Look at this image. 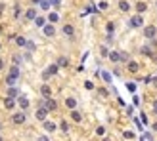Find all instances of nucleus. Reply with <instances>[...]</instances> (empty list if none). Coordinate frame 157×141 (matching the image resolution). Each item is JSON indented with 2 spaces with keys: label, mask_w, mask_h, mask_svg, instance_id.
<instances>
[{
  "label": "nucleus",
  "mask_w": 157,
  "mask_h": 141,
  "mask_svg": "<svg viewBox=\"0 0 157 141\" xmlns=\"http://www.w3.org/2000/svg\"><path fill=\"white\" fill-rule=\"evenodd\" d=\"M128 27H130V29H140V27H144V17H142L140 13L132 15V17L128 19Z\"/></svg>",
  "instance_id": "nucleus-3"
},
{
  "label": "nucleus",
  "mask_w": 157,
  "mask_h": 141,
  "mask_svg": "<svg viewBox=\"0 0 157 141\" xmlns=\"http://www.w3.org/2000/svg\"><path fill=\"white\" fill-rule=\"evenodd\" d=\"M146 139H147V141H153V136H151V134H146Z\"/></svg>",
  "instance_id": "nucleus-48"
},
{
  "label": "nucleus",
  "mask_w": 157,
  "mask_h": 141,
  "mask_svg": "<svg viewBox=\"0 0 157 141\" xmlns=\"http://www.w3.org/2000/svg\"><path fill=\"white\" fill-rule=\"evenodd\" d=\"M69 116H71V120H73V122H77V124H78V122H82V114L78 113L77 109H75V111H71V113H69Z\"/></svg>",
  "instance_id": "nucleus-22"
},
{
  "label": "nucleus",
  "mask_w": 157,
  "mask_h": 141,
  "mask_svg": "<svg viewBox=\"0 0 157 141\" xmlns=\"http://www.w3.org/2000/svg\"><path fill=\"white\" fill-rule=\"evenodd\" d=\"M42 128H44L46 132H56L59 126H58L56 122H52V120H44V122H42Z\"/></svg>",
  "instance_id": "nucleus-16"
},
{
  "label": "nucleus",
  "mask_w": 157,
  "mask_h": 141,
  "mask_svg": "<svg viewBox=\"0 0 157 141\" xmlns=\"http://www.w3.org/2000/svg\"><path fill=\"white\" fill-rule=\"evenodd\" d=\"M2 69H4V59L0 57V70H2Z\"/></svg>",
  "instance_id": "nucleus-50"
},
{
  "label": "nucleus",
  "mask_w": 157,
  "mask_h": 141,
  "mask_svg": "<svg viewBox=\"0 0 157 141\" xmlns=\"http://www.w3.org/2000/svg\"><path fill=\"white\" fill-rule=\"evenodd\" d=\"M134 8H136V13H140V15L147 12V4H146V2H136Z\"/></svg>",
  "instance_id": "nucleus-23"
},
{
  "label": "nucleus",
  "mask_w": 157,
  "mask_h": 141,
  "mask_svg": "<svg viewBox=\"0 0 157 141\" xmlns=\"http://www.w3.org/2000/svg\"><path fill=\"white\" fill-rule=\"evenodd\" d=\"M98 93H100V96H104V97H107V96H109V92H107L105 88H98Z\"/></svg>",
  "instance_id": "nucleus-41"
},
{
  "label": "nucleus",
  "mask_w": 157,
  "mask_h": 141,
  "mask_svg": "<svg viewBox=\"0 0 157 141\" xmlns=\"http://www.w3.org/2000/svg\"><path fill=\"white\" fill-rule=\"evenodd\" d=\"M23 61H25V59H23V56H19V53H13V56H12V65H17L19 67Z\"/></svg>",
  "instance_id": "nucleus-24"
},
{
  "label": "nucleus",
  "mask_w": 157,
  "mask_h": 141,
  "mask_svg": "<svg viewBox=\"0 0 157 141\" xmlns=\"http://www.w3.org/2000/svg\"><path fill=\"white\" fill-rule=\"evenodd\" d=\"M38 141H50L48 136H38Z\"/></svg>",
  "instance_id": "nucleus-47"
},
{
  "label": "nucleus",
  "mask_w": 157,
  "mask_h": 141,
  "mask_svg": "<svg viewBox=\"0 0 157 141\" xmlns=\"http://www.w3.org/2000/svg\"><path fill=\"white\" fill-rule=\"evenodd\" d=\"M56 63L59 65V69H61V67L65 69V67H69V59H67L65 56H59V57H58V61H56Z\"/></svg>",
  "instance_id": "nucleus-25"
},
{
  "label": "nucleus",
  "mask_w": 157,
  "mask_h": 141,
  "mask_svg": "<svg viewBox=\"0 0 157 141\" xmlns=\"http://www.w3.org/2000/svg\"><path fill=\"white\" fill-rule=\"evenodd\" d=\"M48 113H50V111H48L46 107H38V109H36V113H35V116H36V120H38V122H44L46 118H48Z\"/></svg>",
  "instance_id": "nucleus-7"
},
{
  "label": "nucleus",
  "mask_w": 157,
  "mask_h": 141,
  "mask_svg": "<svg viewBox=\"0 0 157 141\" xmlns=\"http://www.w3.org/2000/svg\"><path fill=\"white\" fill-rule=\"evenodd\" d=\"M96 134H98L100 137H104V136H105V128H104V126H98V128H96Z\"/></svg>",
  "instance_id": "nucleus-38"
},
{
  "label": "nucleus",
  "mask_w": 157,
  "mask_h": 141,
  "mask_svg": "<svg viewBox=\"0 0 157 141\" xmlns=\"http://www.w3.org/2000/svg\"><path fill=\"white\" fill-rule=\"evenodd\" d=\"M42 33H44V36H46V38H52V36H56V25H52V23H48V25H44Z\"/></svg>",
  "instance_id": "nucleus-9"
},
{
  "label": "nucleus",
  "mask_w": 157,
  "mask_h": 141,
  "mask_svg": "<svg viewBox=\"0 0 157 141\" xmlns=\"http://www.w3.org/2000/svg\"><path fill=\"white\" fill-rule=\"evenodd\" d=\"M4 12V4H0V13H2Z\"/></svg>",
  "instance_id": "nucleus-52"
},
{
  "label": "nucleus",
  "mask_w": 157,
  "mask_h": 141,
  "mask_svg": "<svg viewBox=\"0 0 157 141\" xmlns=\"http://www.w3.org/2000/svg\"><path fill=\"white\" fill-rule=\"evenodd\" d=\"M27 42H29V40H27L25 36H15V44H17L19 48H25V46H27Z\"/></svg>",
  "instance_id": "nucleus-27"
},
{
  "label": "nucleus",
  "mask_w": 157,
  "mask_h": 141,
  "mask_svg": "<svg viewBox=\"0 0 157 141\" xmlns=\"http://www.w3.org/2000/svg\"><path fill=\"white\" fill-rule=\"evenodd\" d=\"M17 105V99H13V97H4V109H8V111H12V109Z\"/></svg>",
  "instance_id": "nucleus-15"
},
{
  "label": "nucleus",
  "mask_w": 157,
  "mask_h": 141,
  "mask_svg": "<svg viewBox=\"0 0 157 141\" xmlns=\"http://www.w3.org/2000/svg\"><path fill=\"white\" fill-rule=\"evenodd\" d=\"M100 76H101V80L105 84H111V74H109L107 70H100Z\"/></svg>",
  "instance_id": "nucleus-28"
},
{
  "label": "nucleus",
  "mask_w": 157,
  "mask_h": 141,
  "mask_svg": "<svg viewBox=\"0 0 157 141\" xmlns=\"http://www.w3.org/2000/svg\"><path fill=\"white\" fill-rule=\"evenodd\" d=\"M6 76L17 82V80H19V76H21V69H19L17 65H12V67H10V70H8V74H6Z\"/></svg>",
  "instance_id": "nucleus-5"
},
{
  "label": "nucleus",
  "mask_w": 157,
  "mask_h": 141,
  "mask_svg": "<svg viewBox=\"0 0 157 141\" xmlns=\"http://www.w3.org/2000/svg\"><path fill=\"white\" fill-rule=\"evenodd\" d=\"M38 6H40V10H42V12H48L50 8H52L50 0H40V4H38Z\"/></svg>",
  "instance_id": "nucleus-29"
},
{
  "label": "nucleus",
  "mask_w": 157,
  "mask_h": 141,
  "mask_svg": "<svg viewBox=\"0 0 157 141\" xmlns=\"http://www.w3.org/2000/svg\"><path fill=\"white\" fill-rule=\"evenodd\" d=\"M127 70H128V73L130 74H136L138 73V70H140V63H138V61H128V63H127Z\"/></svg>",
  "instance_id": "nucleus-13"
},
{
  "label": "nucleus",
  "mask_w": 157,
  "mask_h": 141,
  "mask_svg": "<svg viewBox=\"0 0 157 141\" xmlns=\"http://www.w3.org/2000/svg\"><path fill=\"white\" fill-rule=\"evenodd\" d=\"M46 19H48V23H52V25H56V23L59 21V13H58V12H50Z\"/></svg>",
  "instance_id": "nucleus-20"
},
{
  "label": "nucleus",
  "mask_w": 157,
  "mask_h": 141,
  "mask_svg": "<svg viewBox=\"0 0 157 141\" xmlns=\"http://www.w3.org/2000/svg\"><path fill=\"white\" fill-rule=\"evenodd\" d=\"M123 136H124V139H134V132L124 130V132H123Z\"/></svg>",
  "instance_id": "nucleus-35"
},
{
  "label": "nucleus",
  "mask_w": 157,
  "mask_h": 141,
  "mask_svg": "<svg viewBox=\"0 0 157 141\" xmlns=\"http://www.w3.org/2000/svg\"><path fill=\"white\" fill-rule=\"evenodd\" d=\"M142 33H144V36L147 38V40H153V38L157 36V27L155 25H146L142 29Z\"/></svg>",
  "instance_id": "nucleus-4"
},
{
  "label": "nucleus",
  "mask_w": 157,
  "mask_h": 141,
  "mask_svg": "<svg viewBox=\"0 0 157 141\" xmlns=\"http://www.w3.org/2000/svg\"><path fill=\"white\" fill-rule=\"evenodd\" d=\"M58 70H59V65H58V63L48 65V67H46V70H42V74H40V76H42V80L46 82L50 76H56V74H58Z\"/></svg>",
  "instance_id": "nucleus-1"
},
{
  "label": "nucleus",
  "mask_w": 157,
  "mask_h": 141,
  "mask_svg": "<svg viewBox=\"0 0 157 141\" xmlns=\"http://www.w3.org/2000/svg\"><path fill=\"white\" fill-rule=\"evenodd\" d=\"M140 53H142V56H146V57H153V50L147 48V46H142V48H140Z\"/></svg>",
  "instance_id": "nucleus-26"
},
{
  "label": "nucleus",
  "mask_w": 157,
  "mask_h": 141,
  "mask_svg": "<svg viewBox=\"0 0 157 141\" xmlns=\"http://www.w3.org/2000/svg\"><path fill=\"white\" fill-rule=\"evenodd\" d=\"M107 59L111 61V63H121V52H109V56H107Z\"/></svg>",
  "instance_id": "nucleus-18"
},
{
  "label": "nucleus",
  "mask_w": 157,
  "mask_h": 141,
  "mask_svg": "<svg viewBox=\"0 0 157 141\" xmlns=\"http://www.w3.org/2000/svg\"><path fill=\"white\" fill-rule=\"evenodd\" d=\"M38 17V10L33 6V8H29V10H25V15H23V19L25 21H35Z\"/></svg>",
  "instance_id": "nucleus-6"
},
{
  "label": "nucleus",
  "mask_w": 157,
  "mask_h": 141,
  "mask_svg": "<svg viewBox=\"0 0 157 141\" xmlns=\"http://www.w3.org/2000/svg\"><path fill=\"white\" fill-rule=\"evenodd\" d=\"M59 130L63 132V134H69V130H71V128H69V122L67 120H61L59 122Z\"/></svg>",
  "instance_id": "nucleus-30"
},
{
  "label": "nucleus",
  "mask_w": 157,
  "mask_h": 141,
  "mask_svg": "<svg viewBox=\"0 0 157 141\" xmlns=\"http://www.w3.org/2000/svg\"><path fill=\"white\" fill-rule=\"evenodd\" d=\"M105 31H107V34H113L115 33V23L113 21H107L105 23Z\"/></svg>",
  "instance_id": "nucleus-31"
},
{
  "label": "nucleus",
  "mask_w": 157,
  "mask_h": 141,
  "mask_svg": "<svg viewBox=\"0 0 157 141\" xmlns=\"http://www.w3.org/2000/svg\"><path fill=\"white\" fill-rule=\"evenodd\" d=\"M12 122L15 126H21V124L27 122V111H19V113H13L12 114Z\"/></svg>",
  "instance_id": "nucleus-2"
},
{
  "label": "nucleus",
  "mask_w": 157,
  "mask_h": 141,
  "mask_svg": "<svg viewBox=\"0 0 157 141\" xmlns=\"http://www.w3.org/2000/svg\"><path fill=\"white\" fill-rule=\"evenodd\" d=\"M0 141H4V137H2V136H0Z\"/></svg>",
  "instance_id": "nucleus-53"
},
{
  "label": "nucleus",
  "mask_w": 157,
  "mask_h": 141,
  "mask_svg": "<svg viewBox=\"0 0 157 141\" xmlns=\"http://www.w3.org/2000/svg\"><path fill=\"white\" fill-rule=\"evenodd\" d=\"M140 116H142V122L146 124V126H150V120H147V114H146V113H142Z\"/></svg>",
  "instance_id": "nucleus-42"
},
{
  "label": "nucleus",
  "mask_w": 157,
  "mask_h": 141,
  "mask_svg": "<svg viewBox=\"0 0 157 141\" xmlns=\"http://www.w3.org/2000/svg\"><path fill=\"white\" fill-rule=\"evenodd\" d=\"M19 15H21V6H19V4H15V6H13V17L17 19Z\"/></svg>",
  "instance_id": "nucleus-32"
},
{
  "label": "nucleus",
  "mask_w": 157,
  "mask_h": 141,
  "mask_svg": "<svg viewBox=\"0 0 157 141\" xmlns=\"http://www.w3.org/2000/svg\"><path fill=\"white\" fill-rule=\"evenodd\" d=\"M84 88L88 90V92H92L94 88H96V86H94V82H92V80H86V82H84Z\"/></svg>",
  "instance_id": "nucleus-36"
},
{
  "label": "nucleus",
  "mask_w": 157,
  "mask_h": 141,
  "mask_svg": "<svg viewBox=\"0 0 157 141\" xmlns=\"http://www.w3.org/2000/svg\"><path fill=\"white\" fill-rule=\"evenodd\" d=\"M151 130H153L155 134H157V122H153V124H151Z\"/></svg>",
  "instance_id": "nucleus-49"
},
{
  "label": "nucleus",
  "mask_w": 157,
  "mask_h": 141,
  "mask_svg": "<svg viewBox=\"0 0 157 141\" xmlns=\"http://www.w3.org/2000/svg\"><path fill=\"white\" fill-rule=\"evenodd\" d=\"M98 8H100V10H105V8H107V2H100Z\"/></svg>",
  "instance_id": "nucleus-45"
},
{
  "label": "nucleus",
  "mask_w": 157,
  "mask_h": 141,
  "mask_svg": "<svg viewBox=\"0 0 157 141\" xmlns=\"http://www.w3.org/2000/svg\"><path fill=\"white\" fill-rule=\"evenodd\" d=\"M33 23H35V25H36L38 29H44V25H48V19H46L44 15H38V17H36Z\"/></svg>",
  "instance_id": "nucleus-19"
},
{
  "label": "nucleus",
  "mask_w": 157,
  "mask_h": 141,
  "mask_svg": "<svg viewBox=\"0 0 157 141\" xmlns=\"http://www.w3.org/2000/svg\"><path fill=\"white\" fill-rule=\"evenodd\" d=\"M128 61H130V56L127 52H121V63H128Z\"/></svg>",
  "instance_id": "nucleus-34"
},
{
  "label": "nucleus",
  "mask_w": 157,
  "mask_h": 141,
  "mask_svg": "<svg viewBox=\"0 0 157 141\" xmlns=\"http://www.w3.org/2000/svg\"><path fill=\"white\" fill-rule=\"evenodd\" d=\"M6 84H8V86H13L15 80H12V78H8V76H6Z\"/></svg>",
  "instance_id": "nucleus-46"
},
{
  "label": "nucleus",
  "mask_w": 157,
  "mask_h": 141,
  "mask_svg": "<svg viewBox=\"0 0 157 141\" xmlns=\"http://www.w3.org/2000/svg\"><path fill=\"white\" fill-rule=\"evenodd\" d=\"M127 90H128L130 93H134V92H136V84H134V82H127Z\"/></svg>",
  "instance_id": "nucleus-37"
},
{
  "label": "nucleus",
  "mask_w": 157,
  "mask_h": 141,
  "mask_svg": "<svg viewBox=\"0 0 157 141\" xmlns=\"http://www.w3.org/2000/svg\"><path fill=\"white\" fill-rule=\"evenodd\" d=\"M40 96H42L44 99L52 97V86H50V84H46V82H44V84L40 86Z\"/></svg>",
  "instance_id": "nucleus-12"
},
{
  "label": "nucleus",
  "mask_w": 157,
  "mask_h": 141,
  "mask_svg": "<svg viewBox=\"0 0 157 141\" xmlns=\"http://www.w3.org/2000/svg\"><path fill=\"white\" fill-rule=\"evenodd\" d=\"M151 107H153V114H157V99H153V103H151Z\"/></svg>",
  "instance_id": "nucleus-44"
},
{
  "label": "nucleus",
  "mask_w": 157,
  "mask_h": 141,
  "mask_svg": "<svg viewBox=\"0 0 157 141\" xmlns=\"http://www.w3.org/2000/svg\"><path fill=\"white\" fill-rule=\"evenodd\" d=\"M105 44H113V34H107L105 36Z\"/></svg>",
  "instance_id": "nucleus-43"
},
{
  "label": "nucleus",
  "mask_w": 157,
  "mask_h": 141,
  "mask_svg": "<svg viewBox=\"0 0 157 141\" xmlns=\"http://www.w3.org/2000/svg\"><path fill=\"white\" fill-rule=\"evenodd\" d=\"M50 4H52V8H56V10H58V8L61 6V0H50Z\"/></svg>",
  "instance_id": "nucleus-40"
},
{
  "label": "nucleus",
  "mask_w": 157,
  "mask_h": 141,
  "mask_svg": "<svg viewBox=\"0 0 157 141\" xmlns=\"http://www.w3.org/2000/svg\"><path fill=\"white\" fill-rule=\"evenodd\" d=\"M117 8H119V12H123V13H128L132 10V6H130L128 0H119V2H117Z\"/></svg>",
  "instance_id": "nucleus-8"
},
{
  "label": "nucleus",
  "mask_w": 157,
  "mask_h": 141,
  "mask_svg": "<svg viewBox=\"0 0 157 141\" xmlns=\"http://www.w3.org/2000/svg\"><path fill=\"white\" fill-rule=\"evenodd\" d=\"M31 2H33L35 6H38V4H40V0H31Z\"/></svg>",
  "instance_id": "nucleus-51"
},
{
  "label": "nucleus",
  "mask_w": 157,
  "mask_h": 141,
  "mask_svg": "<svg viewBox=\"0 0 157 141\" xmlns=\"http://www.w3.org/2000/svg\"><path fill=\"white\" fill-rule=\"evenodd\" d=\"M0 130H2V124H0Z\"/></svg>",
  "instance_id": "nucleus-54"
},
{
  "label": "nucleus",
  "mask_w": 157,
  "mask_h": 141,
  "mask_svg": "<svg viewBox=\"0 0 157 141\" xmlns=\"http://www.w3.org/2000/svg\"><path fill=\"white\" fill-rule=\"evenodd\" d=\"M100 56H101V57H107V56H109L107 46H100Z\"/></svg>",
  "instance_id": "nucleus-33"
},
{
  "label": "nucleus",
  "mask_w": 157,
  "mask_h": 141,
  "mask_svg": "<svg viewBox=\"0 0 157 141\" xmlns=\"http://www.w3.org/2000/svg\"><path fill=\"white\" fill-rule=\"evenodd\" d=\"M25 48H27L29 52H33V50H36V44H35V42H31V40H29V42H27V46H25Z\"/></svg>",
  "instance_id": "nucleus-39"
},
{
  "label": "nucleus",
  "mask_w": 157,
  "mask_h": 141,
  "mask_svg": "<svg viewBox=\"0 0 157 141\" xmlns=\"http://www.w3.org/2000/svg\"><path fill=\"white\" fill-rule=\"evenodd\" d=\"M155 6H157V0H155Z\"/></svg>",
  "instance_id": "nucleus-55"
},
{
  "label": "nucleus",
  "mask_w": 157,
  "mask_h": 141,
  "mask_svg": "<svg viewBox=\"0 0 157 141\" xmlns=\"http://www.w3.org/2000/svg\"><path fill=\"white\" fill-rule=\"evenodd\" d=\"M6 96L8 97H13V99H17L21 93H19V90L15 88V86H8V92H6Z\"/></svg>",
  "instance_id": "nucleus-17"
},
{
  "label": "nucleus",
  "mask_w": 157,
  "mask_h": 141,
  "mask_svg": "<svg viewBox=\"0 0 157 141\" xmlns=\"http://www.w3.org/2000/svg\"><path fill=\"white\" fill-rule=\"evenodd\" d=\"M44 107L48 109L50 113H54V111H58V101L54 99V97H48V99L44 101Z\"/></svg>",
  "instance_id": "nucleus-11"
},
{
  "label": "nucleus",
  "mask_w": 157,
  "mask_h": 141,
  "mask_svg": "<svg viewBox=\"0 0 157 141\" xmlns=\"http://www.w3.org/2000/svg\"><path fill=\"white\" fill-rule=\"evenodd\" d=\"M61 33H63L67 38H73L75 36V27L71 25V23H65V25L61 27Z\"/></svg>",
  "instance_id": "nucleus-10"
},
{
  "label": "nucleus",
  "mask_w": 157,
  "mask_h": 141,
  "mask_svg": "<svg viewBox=\"0 0 157 141\" xmlns=\"http://www.w3.org/2000/svg\"><path fill=\"white\" fill-rule=\"evenodd\" d=\"M17 105H19V109H21V111H27V109H29V105H31V101H29L25 96H19V97H17Z\"/></svg>",
  "instance_id": "nucleus-14"
},
{
  "label": "nucleus",
  "mask_w": 157,
  "mask_h": 141,
  "mask_svg": "<svg viewBox=\"0 0 157 141\" xmlns=\"http://www.w3.org/2000/svg\"><path fill=\"white\" fill-rule=\"evenodd\" d=\"M65 107L69 109V111H75V109H77V99L75 97H67L65 99Z\"/></svg>",
  "instance_id": "nucleus-21"
}]
</instances>
